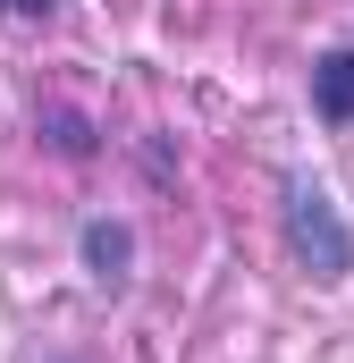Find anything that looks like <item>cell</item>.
I'll list each match as a JSON object with an SVG mask.
<instances>
[{"instance_id":"obj_1","label":"cell","mask_w":354,"mask_h":363,"mask_svg":"<svg viewBox=\"0 0 354 363\" xmlns=\"http://www.w3.org/2000/svg\"><path fill=\"white\" fill-rule=\"evenodd\" d=\"M287 254H295V271H312V279H346L354 271V228L338 220V203H329L321 178H287Z\"/></svg>"},{"instance_id":"obj_2","label":"cell","mask_w":354,"mask_h":363,"mask_svg":"<svg viewBox=\"0 0 354 363\" xmlns=\"http://www.w3.org/2000/svg\"><path fill=\"white\" fill-rule=\"evenodd\" d=\"M85 271L101 279V287H127V271H135V228L127 220H85Z\"/></svg>"},{"instance_id":"obj_3","label":"cell","mask_w":354,"mask_h":363,"mask_svg":"<svg viewBox=\"0 0 354 363\" xmlns=\"http://www.w3.org/2000/svg\"><path fill=\"white\" fill-rule=\"evenodd\" d=\"M312 110L329 127H354V51H321L312 60Z\"/></svg>"},{"instance_id":"obj_4","label":"cell","mask_w":354,"mask_h":363,"mask_svg":"<svg viewBox=\"0 0 354 363\" xmlns=\"http://www.w3.org/2000/svg\"><path fill=\"white\" fill-rule=\"evenodd\" d=\"M42 135H51V144H59L68 161H85V152H93V127L76 118V110H51V118H42Z\"/></svg>"},{"instance_id":"obj_5","label":"cell","mask_w":354,"mask_h":363,"mask_svg":"<svg viewBox=\"0 0 354 363\" xmlns=\"http://www.w3.org/2000/svg\"><path fill=\"white\" fill-rule=\"evenodd\" d=\"M0 9H8V17H51L59 0H0Z\"/></svg>"}]
</instances>
